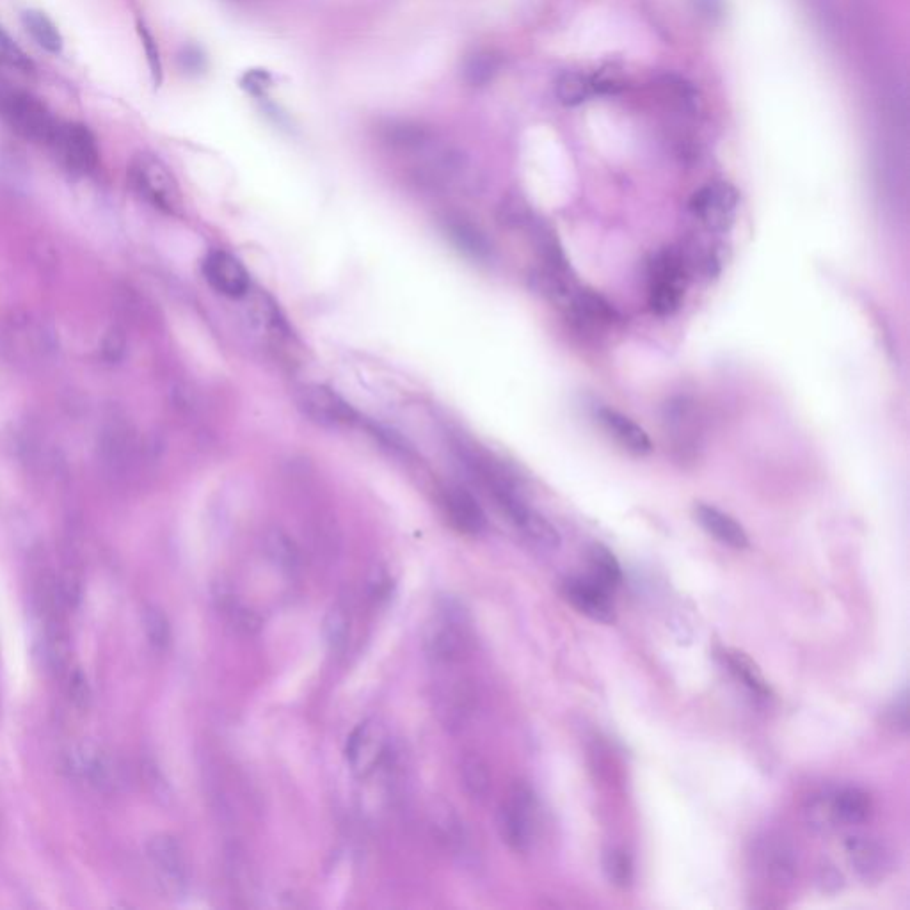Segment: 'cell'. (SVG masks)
<instances>
[{
	"instance_id": "obj_8",
	"label": "cell",
	"mask_w": 910,
	"mask_h": 910,
	"mask_svg": "<svg viewBox=\"0 0 910 910\" xmlns=\"http://www.w3.org/2000/svg\"><path fill=\"white\" fill-rule=\"evenodd\" d=\"M48 146L57 159L75 173H89L96 168L100 152L91 128L79 121H59Z\"/></svg>"
},
{
	"instance_id": "obj_34",
	"label": "cell",
	"mask_w": 910,
	"mask_h": 910,
	"mask_svg": "<svg viewBox=\"0 0 910 910\" xmlns=\"http://www.w3.org/2000/svg\"><path fill=\"white\" fill-rule=\"evenodd\" d=\"M806 820L811 829L818 832H829L836 827L834 813H832V791L818 793L809 799L806 807Z\"/></svg>"
},
{
	"instance_id": "obj_31",
	"label": "cell",
	"mask_w": 910,
	"mask_h": 910,
	"mask_svg": "<svg viewBox=\"0 0 910 910\" xmlns=\"http://www.w3.org/2000/svg\"><path fill=\"white\" fill-rule=\"evenodd\" d=\"M143 630L155 651H166L171 644V624L159 607L148 605L143 612Z\"/></svg>"
},
{
	"instance_id": "obj_7",
	"label": "cell",
	"mask_w": 910,
	"mask_h": 910,
	"mask_svg": "<svg viewBox=\"0 0 910 910\" xmlns=\"http://www.w3.org/2000/svg\"><path fill=\"white\" fill-rule=\"evenodd\" d=\"M66 768L77 779L102 793H114L123 783L118 761L96 743H80L72 749L66 754Z\"/></svg>"
},
{
	"instance_id": "obj_29",
	"label": "cell",
	"mask_w": 910,
	"mask_h": 910,
	"mask_svg": "<svg viewBox=\"0 0 910 910\" xmlns=\"http://www.w3.org/2000/svg\"><path fill=\"white\" fill-rule=\"evenodd\" d=\"M726 660L729 671L735 674L738 681H742L743 687L749 688L752 694L758 695L761 699H767L770 695L767 679L763 678V674L749 656L743 655L740 651H733L727 653Z\"/></svg>"
},
{
	"instance_id": "obj_3",
	"label": "cell",
	"mask_w": 910,
	"mask_h": 910,
	"mask_svg": "<svg viewBox=\"0 0 910 910\" xmlns=\"http://www.w3.org/2000/svg\"><path fill=\"white\" fill-rule=\"evenodd\" d=\"M470 628L463 608L455 601H443L425 630V653L434 663L459 662L468 651Z\"/></svg>"
},
{
	"instance_id": "obj_10",
	"label": "cell",
	"mask_w": 910,
	"mask_h": 910,
	"mask_svg": "<svg viewBox=\"0 0 910 910\" xmlns=\"http://www.w3.org/2000/svg\"><path fill=\"white\" fill-rule=\"evenodd\" d=\"M738 191L727 182H713L695 192L690 210L710 232H726L735 223Z\"/></svg>"
},
{
	"instance_id": "obj_37",
	"label": "cell",
	"mask_w": 910,
	"mask_h": 910,
	"mask_svg": "<svg viewBox=\"0 0 910 910\" xmlns=\"http://www.w3.org/2000/svg\"><path fill=\"white\" fill-rule=\"evenodd\" d=\"M909 706H907V694L900 695V699H896L893 708L887 713L889 717V724L896 727V729H902L905 731L907 729V724H909Z\"/></svg>"
},
{
	"instance_id": "obj_22",
	"label": "cell",
	"mask_w": 910,
	"mask_h": 910,
	"mask_svg": "<svg viewBox=\"0 0 910 910\" xmlns=\"http://www.w3.org/2000/svg\"><path fill=\"white\" fill-rule=\"evenodd\" d=\"M500 66H502V61L495 50L480 48L464 57L461 77H463L464 84L470 88H486L495 80L496 75L500 72Z\"/></svg>"
},
{
	"instance_id": "obj_1",
	"label": "cell",
	"mask_w": 910,
	"mask_h": 910,
	"mask_svg": "<svg viewBox=\"0 0 910 910\" xmlns=\"http://www.w3.org/2000/svg\"><path fill=\"white\" fill-rule=\"evenodd\" d=\"M0 118L18 136L43 144H48L59 123L40 98L4 80H0Z\"/></svg>"
},
{
	"instance_id": "obj_32",
	"label": "cell",
	"mask_w": 910,
	"mask_h": 910,
	"mask_svg": "<svg viewBox=\"0 0 910 910\" xmlns=\"http://www.w3.org/2000/svg\"><path fill=\"white\" fill-rule=\"evenodd\" d=\"M592 91V82L582 73L566 72L560 75L555 84V93L564 105H578L585 102Z\"/></svg>"
},
{
	"instance_id": "obj_21",
	"label": "cell",
	"mask_w": 910,
	"mask_h": 910,
	"mask_svg": "<svg viewBox=\"0 0 910 910\" xmlns=\"http://www.w3.org/2000/svg\"><path fill=\"white\" fill-rule=\"evenodd\" d=\"M576 319L582 320L592 328H605L614 322L617 313L614 308L591 290H576L575 296L567 306Z\"/></svg>"
},
{
	"instance_id": "obj_24",
	"label": "cell",
	"mask_w": 910,
	"mask_h": 910,
	"mask_svg": "<svg viewBox=\"0 0 910 910\" xmlns=\"http://www.w3.org/2000/svg\"><path fill=\"white\" fill-rule=\"evenodd\" d=\"M264 551L272 566L280 569L283 575L294 576L301 567V553L296 543L281 530L267 532L264 539Z\"/></svg>"
},
{
	"instance_id": "obj_33",
	"label": "cell",
	"mask_w": 910,
	"mask_h": 910,
	"mask_svg": "<svg viewBox=\"0 0 910 910\" xmlns=\"http://www.w3.org/2000/svg\"><path fill=\"white\" fill-rule=\"evenodd\" d=\"M0 64L16 70V72L25 73V75L34 73L36 70L29 54L13 40V36L2 25H0Z\"/></svg>"
},
{
	"instance_id": "obj_15",
	"label": "cell",
	"mask_w": 910,
	"mask_h": 910,
	"mask_svg": "<svg viewBox=\"0 0 910 910\" xmlns=\"http://www.w3.org/2000/svg\"><path fill=\"white\" fill-rule=\"evenodd\" d=\"M443 509L450 523L463 534H480L486 528V514L477 498L463 487H447L443 491Z\"/></svg>"
},
{
	"instance_id": "obj_25",
	"label": "cell",
	"mask_w": 910,
	"mask_h": 910,
	"mask_svg": "<svg viewBox=\"0 0 910 910\" xmlns=\"http://www.w3.org/2000/svg\"><path fill=\"white\" fill-rule=\"evenodd\" d=\"M324 640L333 655H344L351 644L352 617L351 612L342 603H336L329 608L328 614L322 623Z\"/></svg>"
},
{
	"instance_id": "obj_28",
	"label": "cell",
	"mask_w": 910,
	"mask_h": 910,
	"mask_svg": "<svg viewBox=\"0 0 910 910\" xmlns=\"http://www.w3.org/2000/svg\"><path fill=\"white\" fill-rule=\"evenodd\" d=\"M587 557H589V566L592 571L591 578L601 583L603 587H607L608 591H612L623 582L621 564L607 546L599 543L592 544L587 551Z\"/></svg>"
},
{
	"instance_id": "obj_40",
	"label": "cell",
	"mask_w": 910,
	"mask_h": 910,
	"mask_svg": "<svg viewBox=\"0 0 910 910\" xmlns=\"http://www.w3.org/2000/svg\"><path fill=\"white\" fill-rule=\"evenodd\" d=\"M695 6L701 9V13L708 18H715L722 13V2L720 0H695Z\"/></svg>"
},
{
	"instance_id": "obj_11",
	"label": "cell",
	"mask_w": 910,
	"mask_h": 910,
	"mask_svg": "<svg viewBox=\"0 0 910 910\" xmlns=\"http://www.w3.org/2000/svg\"><path fill=\"white\" fill-rule=\"evenodd\" d=\"M388 749V738L384 727L374 719L363 720L360 726L354 727L347 745L345 759L351 767L352 774L367 777L377 767H381Z\"/></svg>"
},
{
	"instance_id": "obj_17",
	"label": "cell",
	"mask_w": 910,
	"mask_h": 910,
	"mask_svg": "<svg viewBox=\"0 0 910 910\" xmlns=\"http://www.w3.org/2000/svg\"><path fill=\"white\" fill-rule=\"evenodd\" d=\"M759 859L767 877L779 886L791 884L797 875V855L790 843L783 838H770L765 841L759 852Z\"/></svg>"
},
{
	"instance_id": "obj_4",
	"label": "cell",
	"mask_w": 910,
	"mask_h": 910,
	"mask_svg": "<svg viewBox=\"0 0 910 910\" xmlns=\"http://www.w3.org/2000/svg\"><path fill=\"white\" fill-rule=\"evenodd\" d=\"M688 265L683 253L663 249L649 264V304L658 315H671L679 308L687 287Z\"/></svg>"
},
{
	"instance_id": "obj_39",
	"label": "cell",
	"mask_w": 910,
	"mask_h": 910,
	"mask_svg": "<svg viewBox=\"0 0 910 910\" xmlns=\"http://www.w3.org/2000/svg\"><path fill=\"white\" fill-rule=\"evenodd\" d=\"M820 882H822L823 889L838 891L839 887L843 886V877L834 866H827V868H822V879H820Z\"/></svg>"
},
{
	"instance_id": "obj_9",
	"label": "cell",
	"mask_w": 910,
	"mask_h": 910,
	"mask_svg": "<svg viewBox=\"0 0 910 910\" xmlns=\"http://www.w3.org/2000/svg\"><path fill=\"white\" fill-rule=\"evenodd\" d=\"M146 857L153 875L164 893L169 896L185 895L189 887V866L184 848L169 834L153 836L146 845Z\"/></svg>"
},
{
	"instance_id": "obj_27",
	"label": "cell",
	"mask_w": 910,
	"mask_h": 910,
	"mask_svg": "<svg viewBox=\"0 0 910 910\" xmlns=\"http://www.w3.org/2000/svg\"><path fill=\"white\" fill-rule=\"evenodd\" d=\"M459 777L466 795L473 800H484L491 791V772L487 763L477 754H466L459 765Z\"/></svg>"
},
{
	"instance_id": "obj_6",
	"label": "cell",
	"mask_w": 910,
	"mask_h": 910,
	"mask_svg": "<svg viewBox=\"0 0 910 910\" xmlns=\"http://www.w3.org/2000/svg\"><path fill=\"white\" fill-rule=\"evenodd\" d=\"M294 400L301 415L320 427H347L356 422V411L338 393L324 384L308 383L297 388Z\"/></svg>"
},
{
	"instance_id": "obj_38",
	"label": "cell",
	"mask_w": 910,
	"mask_h": 910,
	"mask_svg": "<svg viewBox=\"0 0 910 910\" xmlns=\"http://www.w3.org/2000/svg\"><path fill=\"white\" fill-rule=\"evenodd\" d=\"M180 63H182V66H184L185 70H189V72H196V70H200L201 68V63H203V56H201L200 52H198L196 48L187 47L184 48V50H182V54H180Z\"/></svg>"
},
{
	"instance_id": "obj_14",
	"label": "cell",
	"mask_w": 910,
	"mask_h": 910,
	"mask_svg": "<svg viewBox=\"0 0 910 910\" xmlns=\"http://www.w3.org/2000/svg\"><path fill=\"white\" fill-rule=\"evenodd\" d=\"M848 863L864 882H880L889 868L886 850L877 839L864 834H850L845 841Z\"/></svg>"
},
{
	"instance_id": "obj_23",
	"label": "cell",
	"mask_w": 910,
	"mask_h": 910,
	"mask_svg": "<svg viewBox=\"0 0 910 910\" xmlns=\"http://www.w3.org/2000/svg\"><path fill=\"white\" fill-rule=\"evenodd\" d=\"M20 20H22L25 32L36 41L38 47L43 48L52 56L61 54L64 47L63 34L59 31V27L52 22L50 16L45 15L40 9H25Z\"/></svg>"
},
{
	"instance_id": "obj_12",
	"label": "cell",
	"mask_w": 910,
	"mask_h": 910,
	"mask_svg": "<svg viewBox=\"0 0 910 910\" xmlns=\"http://www.w3.org/2000/svg\"><path fill=\"white\" fill-rule=\"evenodd\" d=\"M203 276L221 296L242 299L251 290V278L244 264L228 251L217 249L203 260Z\"/></svg>"
},
{
	"instance_id": "obj_20",
	"label": "cell",
	"mask_w": 910,
	"mask_h": 910,
	"mask_svg": "<svg viewBox=\"0 0 910 910\" xmlns=\"http://www.w3.org/2000/svg\"><path fill=\"white\" fill-rule=\"evenodd\" d=\"M871 809L870 795L857 786L832 791V813L836 825H861L868 820Z\"/></svg>"
},
{
	"instance_id": "obj_36",
	"label": "cell",
	"mask_w": 910,
	"mask_h": 910,
	"mask_svg": "<svg viewBox=\"0 0 910 910\" xmlns=\"http://www.w3.org/2000/svg\"><path fill=\"white\" fill-rule=\"evenodd\" d=\"M66 694H68V699L70 703L79 708V710H86L89 703H91V687H89L88 678L86 674L80 671V669H72L68 672V679H66Z\"/></svg>"
},
{
	"instance_id": "obj_26",
	"label": "cell",
	"mask_w": 910,
	"mask_h": 910,
	"mask_svg": "<svg viewBox=\"0 0 910 910\" xmlns=\"http://www.w3.org/2000/svg\"><path fill=\"white\" fill-rule=\"evenodd\" d=\"M438 711L443 724L448 727H461L470 717L471 695L468 688L455 683L443 688L438 695Z\"/></svg>"
},
{
	"instance_id": "obj_19",
	"label": "cell",
	"mask_w": 910,
	"mask_h": 910,
	"mask_svg": "<svg viewBox=\"0 0 910 910\" xmlns=\"http://www.w3.org/2000/svg\"><path fill=\"white\" fill-rule=\"evenodd\" d=\"M599 420L605 425L615 440L619 441L631 454L644 455L651 452V440L646 431L615 409L603 408L599 411Z\"/></svg>"
},
{
	"instance_id": "obj_30",
	"label": "cell",
	"mask_w": 910,
	"mask_h": 910,
	"mask_svg": "<svg viewBox=\"0 0 910 910\" xmlns=\"http://www.w3.org/2000/svg\"><path fill=\"white\" fill-rule=\"evenodd\" d=\"M603 873H605V877H607L612 886L621 887V889L630 887L631 882H633V873H635L630 854L623 848L617 847L605 850V854H603Z\"/></svg>"
},
{
	"instance_id": "obj_35",
	"label": "cell",
	"mask_w": 910,
	"mask_h": 910,
	"mask_svg": "<svg viewBox=\"0 0 910 910\" xmlns=\"http://www.w3.org/2000/svg\"><path fill=\"white\" fill-rule=\"evenodd\" d=\"M137 34H139V40H141V45H143L144 48V56H146V63H148V68H150L153 86H155V88H160L164 72H162V59H160V50L159 45H157V40H155V36H153L152 31L146 27L143 20L137 22Z\"/></svg>"
},
{
	"instance_id": "obj_13",
	"label": "cell",
	"mask_w": 910,
	"mask_h": 910,
	"mask_svg": "<svg viewBox=\"0 0 910 910\" xmlns=\"http://www.w3.org/2000/svg\"><path fill=\"white\" fill-rule=\"evenodd\" d=\"M562 592L567 601L583 615L591 617L598 623H614L615 610L610 599V591L591 576L567 578L566 582L562 583Z\"/></svg>"
},
{
	"instance_id": "obj_2",
	"label": "cell",
	"mask_w": 910,
	"mask_h": 910,
	"mask_svg": "<svg viewBox=\"0 0 910 910\" xmlns=\"http://www.w3.org/2000/svg\"><path fill=\"white\" fill-rule=\"evenodd\" d=\"M539 829V804L532 788L516 783L498 809V832L507 847L527 854L534 847Z\"/></svg>"
},
{
	"instance_id": "obj_18",
	"label": "cell",
	"mask_w": 910,
	"mask_h": 910,
	"mask_svg": "<svg viewBox=\"0 0 910 910\" xmlns=\"http://www.w3.org/2000/svg\"><path fill=\"white\" fill-rule=\"evenodd\" d=\"M445 233L448 239L454 242L457 249H461L466 255L473 256L477 260H486L491 255V244L487 240L486 233L482 232L479 224L473 223L468 217L461 214H452L443 221Z\"/></svg>"
},
{
	"instance_id": "obj_16",
	"label": "cell",
	"mask_w": 910,
	"mask_h": 910,
	"mask_svg": "<svg viewBox=\"0 0 910 910\" xmlns=\"http://www.w3.org/2000/svg\"><path fill=\"white\" fill-rule=\"evenodd\" d=\"M694 516L697 523L720 543L727 544L735 550H743L749 546V537L742 525L717 507L708 503H695Z\"/></svg>"
},
{
	"instance_id": "obj_5",
	"label": "cell",
	"mask_w": 910,
	"mask_h": 910,
	"mask_svg": "<svg viewBox=\"0 0 910 910\" xmlns=\"http://www.w3.org/2000/svg\"><path fill=\"white\" fill-rule=\"evenodd\" d=\"M130 180L144 200L166 214L182 210V192L168 166L153 153H139L130 166Z\"/></svg>"
}]
</instances>
